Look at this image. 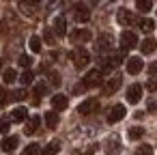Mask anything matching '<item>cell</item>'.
I'll list each match as a JSON object with an SVG mask.
<instances>
[{
  "label": "cell",
  "instance_id": "34",
  "mask_svg": "<svg viewBox=\"0 0 157 155\" xmlns=\"http://www.w3.org/2000/svg\"><path fill=\"white\" fill-rule=\"evenodd\" d=\"M20 65H22V67H24V69L28 71V67L33 65V58H30L28 54H22V56H20Z\"/></svg>",
  "mask_w": 157,
  "mask_h": 155
},
{
  "label": "cell",
  "instance_id": "22",
  "mask_svg": "<svg viewBox=\"0 0 157 155\" xmlns=\"http://www.w3.org/2000/svg\"><path fill=\"white\" fill-rule=\"evenodd\" d=\"M45 125H48L50 129H56V127H58V114H56L54 110L45 114Z\"/></svg>",
  "mask_w": 157,
  "mask_h": 155
},
{
  "label": "cell",
  "instance_id": "2",
  "mask_svg": "<svg viewBox=\"0 0 157 155\" xmlns=\"http://www.w3.org/2000/svg\"><path fill=\"white\" fill-rule=\"evenodd\" d=\"M71 60H73V67L75 69H84L88 63H90V54L84 50V48H75L71 52Z\"/></svg>",
  "mask_w": 157,
  "mask_h": 155
},
{
  "label": "cell",
  "instance_id": "28",
  "mask_svg": "<svg viewBox=\"0 0 157 155\" xmlns=\"http://www.w3.org/2000/svg\"><path fill=\"white\" fill-rule=\"evenodd\" d=\"M28 97V93L24 91V88H17V91H13L11 95H9V99H13V101H24Z\"/></svg>",
  "mask_w": 157,
  "mask_h": 155
},
{
  "label": "cell",
  "instance_id": "4",
  "mask_svg": "<svg viewBox=\"0 0 157 155\" xmlns=\"http://www.w3.org/2000/svg\"><path fill=\"white\" fill-rule=\"evenodd\" d=\"M136 45H138V35L133 30H123V35H121V48H123V52L133 50Z\"/></svg>",
  "mask_w": 157,
  "mask_h": 155
},
{
  "label": "cell",
  "instance_id": "19",
  "mask_svg": "<svg viewBox=\"0 0 157 155\" xmlns=\"http://www.w3.org/2000/svg\"><path fill=\"white\" fill-rule=\"evenodd\" d=\"M26 118H28V110L22 108V106L11 112V121H13V123H22V121H26Z\"/></svg>",
  "mask_w": 157,
  "mask_h": 155
},
{
  "label": "cell",
  "instance_id": "39",
  "mask_svg": "<svg viewBox=\"0 0 157 155\" xmlns=\"http://www.w3.org/2000/svg\"><path fill=\"white\" fill-rule=\"evenodd\" d=\"M0 131H9V121H0Z\"/></svg>",
  "mask_w": 157,
  "mask_h": 155
},
{
  "label": "cell",
  "instance_id": "3",
  "mask_svg": "<svg viewBox=\"0 0 157 155\" xmlns=\"http://www.w3.org/2000/svg\"><path fill=\"white\" fill-rule=\"evenodd\" d=\"M125 114H127L125 106H123V103H116V106H112V108L108 110V116H105V121H108L110 125H114V123L123 121V118H125Z\"/></svg>",
  "mask_w": 157,
  "mask_h": 155
},
{
  "label": "cell",
  "instance_id": "8",
  "mask_svg": "<svg viewBox=\"0 0 157 155\" xmlns=\"http://www.w3.org/2000/svg\"><path fill=\"white\" fill-rule=\"evenodd\" d=\"M93 39V35H90V30L88 28H78V30H73L71 33V41L78 45V43H88Z\"/></svg>",
  "mask_w": 157,
  "mask_h": 155
},
{
  "label": "cell",
  "instance_id": "38",
  "mask_svg": "<svg viewBox=\"0 0 157 155\" xmlns=\"http://www.w3.org/2000/svg\"><path fill=\"white\" fill-rule=\"evenodd\" d=\"M148 73H151V78H157V60L148 65Z\"/></svg>",
  "mask_w": 157,
  "mask_h": 155
},
{
  "label": "cell",
  "instance_id": "23",
  "mask_svg": "<svg viewBox=\"0 0 157 155\" xmlns=\"http://www.w3.org/2000/svg\"><path fill=\"white\" fill-rule=\"evenodd\" d=\"M37 7H39L37 2H20V9H22L24 15H35V9Z\"/></svg>",
  "mask_w": 157,
  "mask_h": 155
},
{
  "label": "cell",
  "instance_id": "10",
  "mask_svg": "<svg viewBox=\"0 0 157 155\" xmlns=\"http://www.w3.org/2000/svg\"><path fill=\"white\" fill-rule=\"evenodd\" d=\"M116 22H118L121 26H131V24L136 22V17H133V13H131L129 9H118V11H116Z\"/></svg>",
  "mask_w": 157,
  "mask_h": 155
},
{
  "label": "cell",
  "instance_id": "25",
  "mask_svg": "<svg viewBox=\"0 0 157 155\" xmlns=\"http://www.w3.org/2000/svg\"><path fill=\"white\" fill-rule=\"evenodd\" d=\"M15 80H17L15 69H5V73H2V82H5V84H13Z\"/></svg>",
  "mask_w": 157,
  "mask_h": 155
},
{
  "label": "cell",
  "instance_id": "15",
  "mask_svg": "<svg viewBox=\"0 0 157 155\" xmlns=\"http://www.w3.org/2000/svg\"><path fill=\"white\" fill-rule=\"evenodd\" d=\"M67 106H69V97L67 95H54L52 97V108H54V112H60V110H67Z\"/></svg>",
  "mask_w": 157,
  "mask_h": 155
},
{
  "label": "cell",
  "instance_id": "7",
  "mask_svg": "<svg viewBox=\"0 0 157 155\" xmlns=\"http://www.w3.org/2000/svg\"><path fill=\"white\" fill-rule=\"evenodd\" d=\"M97 108H99V99H97V97H88V99H84V101L78 106V112L86 116V114H93Z\"/></svg>",
  "mask_w": 157,
  "mask_h": 155
},
{
  "label": "cell",
  "instance_id": "40",
  "mask_svg": "<svg viewBox=\"0 0 157 155\" xmlns=\"http://www.w3.org/2000/svg\"><path fill=\"white\" fill-rule=\"evenodd\" d=\"M155 108H157V103H155V101H148V110H151V112H153V110H155Z\"/></svg>",
  "mask_w": 157,
  "mask_h": 155
},
{
  "label": "cell",
  "instance_id": "9",
  "mask_svg": "<svg viewBox=\"0 0 157 155\" xmlns=\"http://www.w3.org/2000/svg\"><path fill=\"white\" fill-rule=\"evenodd\" d=\"M142 69H144V60H142L140 56L127 58V73H129V76H136V73H140Z\"/></svg>",
  "mask_w": 157,
  "mask_h": 155
},
{
  "label": "cell",
  "instance_id": "5",
  "mask_svg": "<svg viewBox=\"0 0 157 155\" xmlns=\"http://www.w3.org/2000/svg\"><path fill=\"white\" fill-rule=\"evenodd\" d=\"M112 45H114V37L110 35V33H103V35H99L97 37V52L99 54H105V52H110L112 50Z\"/></svg>",
  "mask_w": 157,
  "mask_h": 155
},
{
  "label": "cell",
  "instance_id": "27",
  "mask_svg": "<svg viewBox=\"0 0 157 155\" xmlns=\"http://www.w3.org/2000/svg\"><path fill=\"white\" fill-rule=\"evenodd\" d=\"M28 48H30V52L39 54V52H41V39H39V37H30V41H28Z\"/></svg>",
  "mask_w": 157,
  "mask_h": 155
},
{
  "label": "cell",
  "instance_id": "21",
  "mask_svg": "<svg viewBox=\"0 0 157 155\" xmlns=\"http://www.w3.org/2000/svg\"><path fill=\"white\" fill-rule=\"evenodd\" d=\"M142 136H144V129L138 127V125H133V127L127 129V138H129V140H140Z\"/></svg>",
  "mask_w": 157,
  "mask_h": 155
},
{
  "label": "cell",
  "instance_id": "30",
  "mask_svg": "<svg viewBox=\"0 0 157 155\" xmlns=\"http://www.w3.org/2000/svg\"><path fill=\"white\" fill-rule=\"evenodd\" d=\"M33 80H35V73L28 69V71H24L22 76H20V82L24 84V86H28V84H33Z\"/></svg>",
  "mask_w": 157,
  "mask_h": 155
},
{
  "label": "cell",
  "instance_id": "1",
  "mask_svg": "<svg viewBox=\"0 0 157 155\" xmlns=\"http://www.w3.org/2000/svg\"><path fill=\"white\" fill-rule=\"evenodd\" d=\"M101 82H103V73H101L99 69H90V71L84 76L82 84H80V86H75V93L86 91V88H95V86H99Z\"/></svg>",
  "mask_w": 157,
  "mask_h": 155
},
{
  "label": "cell",
  "instance_id": "29",
  "mask_svg": "<svg viewBox=\"0 0 157 155\" xmlns=\"http://www.w3.org/2000/svg\"><path fill=\"white\" fill-rule=\"evenodd\" d=\"M136 9L138 11H151L153 2H151V0H136Z\"/></svg>",
  "mask_w": 157,
  "mask_h": 155
},
{
  "label": "cell",
  "instance_id": "32",
  "mask_svg": "<svg viewBox=\"0 0 157 155\" xmlns=\"http://www.w3.org/2000/svg\"><path fill=\"white\" fill-rule=\"evenodd\" d=\"M133 155H153V146L142 144V146H138V149L133 151Z\"/></svg>",
  "mask_w": 157,
  "mask_h": 155
},
{
  "label": "cell",
  "instance_id": "13",
  "mask_svg": "<svg viewBox=\"0 0 157 155\" xmlns=\"http://www.w3.org/2000/svg\"><path fill=\"white\" fill-rule=\"evenodd\" d=\"M17 144H20V138L17 136H7L2 142H0V149H2L5 153H13L17 149Z\"/></svg>",
  "mask_w": 157,
  "mask_h": 155
},
{
  "label": "cell",
  "instance_id": "16",
  "mask_svg": "<svg viewBox=\"0 0 157 155\" xmlns=\"http://www.w3.org/2000/svg\"><path fill=\"white\" fill-rule=\"evenodd\" d=\"M75 20L80 22V24H84V22H88L90 20V11H88V7L86 5H75Z\"/></svg>",
  "mask_w": 157,
  "mask_h": 155
},
{
  "label": "cell",
  "instance_id": "37",
  "mask_svg": "<svg viewBox=\"0 0 157 155\" xmlns=\"http://www.w3.org/2000/svg\"><path fill=\"white\" fill-rule=\"evenodd\" d=\"M7 101H9V95H7V91H5L2 86H0V108H2Z\"/></svg>",
  "mask_w": 157,
  "mask_h": 155
},
{
  "label": "cell",
  "instance_id": "31",
  "mask_svg": "<svg viewBox=\"0 0 157 155\" xmlns=\"http://www.w3.org/2000/svg\"><path fill=\"white\" fill-rule=\"evenodd\" d=\"M48 93V84H43V82H39L37 86H35V97H37V101H39V97H43Z\"/></svg>",
  "mask_w": 157,
  "mask_h": 155
},
{
  "label": "cell",
  "instance_id": "17",
  "mask_svg": "<svg viewBox=\"0 0 157 155\" xmlns=\"http://www.w3.org/2000/svg\"><path fill=\"white\" fill-rule=\"evenodd\" d=\"M52 30H54V35H58V37H65V35H67V20H65L63 15H58V17L54 20V26H52Z\"/></svg>",
  "mask_w": 157,
  "mask_h": 155
},
{
  "label": "cell",
  "instance_id": "6",
  "mask_svg": "<svg viewBox=\"0 0 157 155\" xmlns=\"http://www.w3.org/2000/svg\"><path fill=\"white\" fill-rule=\"evenodd\" d=\"M121 84H123L121 76H114V78H110V80H105V82H103V86H101V93H103L105 97H110V95H114V93L121 88Z\"/></svg>",
  "mask_w": 157,
  "mask_h": 155
},
{
  "label": "cell",
  "instance_id": "24",
  "mask_svg": "<svg viewBox=\"0 0 157 155\" xmlns=\"http://www.w3.org/2000/svg\"><path fill=\"white\" fill-rule=\"evenodd\" d=\"M138 26H140V30L151 33V30L155 28V22H153V20H148V17H142V20H138Z\"/></svg>",
  "mask_w": 157,
  "mask_h": 155
},
{
  "label": "cell",
  "instance_id": "26",
  "mask_svg": "<svg viewBox=\"0 0 157 155\" xmlns=\"http://www.w3.org/2000/svg\"><path fill=\"white\" fill-rule=\"evenodd\" d=\"M22 155H41V146H39L37 142H33V144H28V146L22 151Z\"/></svg>",
  "mask_w": 157,
  "mask_h": 155
},
{
  "label": "cell",
  "instance_id": "20",
  "mask_svg": "<svg viewBox=\"0 0 157 155\" xmlns=\"http://www.w3.org/2000/svg\"><path fill=\"white\" fill-rule=\"evenodd\" d=\"M60 151V140H52L50 144H45V149H41V155H58Z\"/></svg>",
  "mask_w": 157,
  "mask_h": 155
},
{
  "label": "cell",
  "instance_id": "35",
  "mask_svg": "<svg viewBox=\"0 0 157 155\" xmlns=\"http://www.w3.org/2000/svg\"><path fill=\"white\" fill-rule=\"evenodd\" d=\"M50 80H52V82H50L52 86H60V76H58L56 71H52V73H50Z\"/></svg>",
  "mask_w": 157,
  "mask_h": 155
},
{
  "label": "cell",
  "instance_id": "18",
  "mask_svg": "<svg viewBox=\"0 0 157 155\" xmlns=\"http://www.w3.org/2000/svg\"><path fill=\"white\" fill-rule=\"evenodd\" d=\"M155 50H157V41H155L153 37H146V39L140 43V52H142V54H153Z\"/></svg>",
  "mask_w": 157,
  "mask_h": 155
},
{
  "label": "cell",
  "instance_id": "11",
  "mask_svg": "<svg viewBox=\"0 0 157 155\" xmlns=\"http://www.w3.org/2000/svg\"><path fill=\"white\" fill-rule=\"evenodd\" d=\"M121 153V140L118 136H110L105 140V155H118Z\"/></svg>",
  "mask_w": 157,
  "mask_h": 155
},
{
  "label": "cell",
  "instance_id": "33",
  "mask_svg": "<svg viewBox=\"0 0 157 155\" xmlns=\"http://www.w3.org/2000/svg\"><path fill=\"white\" fill-rule=\"evenodd\" d=\"M43 39H45V43H50V45H54V41H56V35H54V30H50V28H45V33H43Z\"/></svg>",
  "mask_w": 157,
  "mask_h": 155
},
{
  "label": "cell",
  "instance_id": "12",
  "mask_svg": "<svg viewBox=\"0 0 157 155\" xmlns=\"http://www.w3.org/2000/svg\"><path fill=\"white\" fill-rule=\"evenodd\" d=\"M39 125H41V116H37V114H33L28 121H26V127H24V134L26 136H33V134H37L39 131Z\"/></svg>",
  "mask_w": 157,
  "mask_h": 155
},
{
  "label": "cell",
  "instance_id": "36",
  "mask_svg": "<svg viewBox=\"0 0 157 155\" xmlns=\"http://www.w3.org/2000/svg\"><path fill=\"white\" fill-rule=\"evenodd\" d=\"M146 88H148L151 93H157V78H151V80L146 82Z\"/></svg>",
  "mask_w": 157,
  "mask_h": 155
},
{
  "label": "cell",
  "instance_id": "14",
  "mask_svg": "<svg viewBox=\"0 0 157 155\" xmlns=\"http://www.w3.org/2000/svg\"><path fill=\"white\" fill-rule=\"evenodd\" d=\"M140 99H142V86L140 84H131L127 88V101L129 103H138Z\"/></svg>",
  "mask_w": 157,
  "mask_h": 155
}]
</instances>
